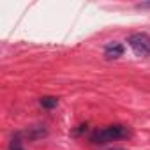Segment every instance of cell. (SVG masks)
Instances as JSON below:
<instances>
[{
	"label": "cell",
	"mask_w": 150,
	"mask_h": 150,
	"mask_svg": "<svg viewBox=\"0 0 150 150\" xmlns=\"http://www.w3.org/2000/svg\"><path fill=\"white\" fill-rule=\"evenodd\" d=\"M127 136H129V129L125 125L113 124V125H108V127H103V129L94 131L92 141L94 143H108V141H115V139L127 138Z\"/></svg>",
	"instance_id": "6da1fadb"
},
{
	"label": "cell",
	"mask_w": 150,
	"mask_h": 150,
	"mask_svg": "<svg viewBox=\"0 0 150 150\" xmlns=\"http://www.w3.org/2000/svg\"><path fill=\"white\" fill-rule=\"evenodd\" d=\"M127 44L138 57H150V35L143 32L131 34L127 37Z\"/></svg>",
	"instance_id": "7a4b0ae2"
},
{
	"label": "cell",
	"mask_w": 150,
	"mask_h": 150,
	"mask_svg": "<svg viewBox=\"0 0 150 150\" xmlns=\"http://www.w3.org/2000/svg\"><path fill=\"white\" fill-rule=\"evenodd\" d=\"M20 134H21L23 138L34 141V139H39V138H44V136L48 134V131L44 129V125H34V127H28L27 131H21Z\"/></svg>",
	"instance_id": "3957f363"
},
{
	"label": "cell",
	"mask_w": 150,
	"mask_h": 150,
	"mask_svg": "<svg viewBox=\"0 0 150 150\" xmlns=\"http://www.w3.org/2000/svg\"><path fill=\"white\" fill-rule=\"evenodd\" d=\"M124 51H125V48L120 42H108L104 46V57L106 58H118L124 55Z\"/></svg>",
	"instance_id": "277c9868"
},
{
	"label": "cell",
	"mask_w": 150,
	"mask_h": 150,
	"mask_svg": "<svg viewBox=\"0 0 150 150\" xmlns=\"http://www.w3.org/2000/svg\"><path fill=\"white\" fill-rule=\"evenodd\" d=\"M7 150H25V148H23V136H21L20 132H16V134L11 138Z\"/></svg>",
	"instance_id": "5b68a950"
},
{
	"label": "cell",
	"mask_w": 150,
	"mask_h": 150,
	"mask_svg": "<svg viewBox=\"0 0 150 150\" xmlns=\"http://www.w3.org/2000/svg\"><path fill=\"white\" fill-rule=\"evenodd\" d=\"M39 104H41L44 110H53V108L58 104V99L53 97V96H44V97L39 99Z\"/></svg>",
	"instance_id": "8992f818"
},
{
	"label": "cell",
	"mask_w": 150,
	"mask_h": 150,
	"mask_svg": "<svg viewBox=\"0 0 150 150\" xmlns=\"http://www.w3.org/2000/svg\"><path fill=\"white\" fill-rule=\"evenodd\" d=\"M136 7H138V9H150V2H141V4H138Z\"/></svg>",
	"instance_id": "52a82bcc"
}]
</instances>
